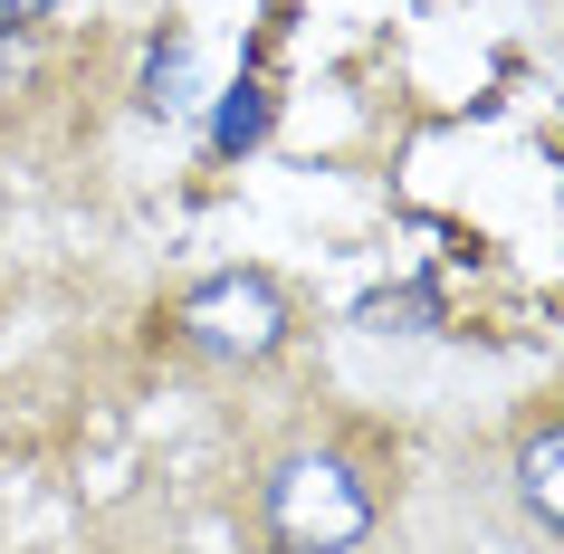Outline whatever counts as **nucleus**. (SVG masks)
<instances>
[{
    "label": "nucleus",
    "instance_id": "nucleus-3",
    "mask_svg": "<svg viewBox=\"0 0 564 554\" xmlns=\"http://www.w3.org/2000/svg\"><path fill=\"white\" fill-rule=\"evenodd\" d=\"M517 497H527L535 517L564 535V421H545V431H527V449H517Z\"/></svg>",
    "mask_w": 564,
    "mask_h": 554
},
{
    "label": "nucleus",
    "instance_id": "nucleus-7",
    "mask_svg": "<svg viewBox=\"0 0 564 554\" xmlns=\"http://www.w3.org/2000/svg\"><path fill=\"white\" fill-rule=\"evenodd\" d=\"M39 10H58V0H0V30H20V20H39Z\"/></svg>",
    "mask_w": 564,
    "mask_h": 554
},
{
    "label": "nucleus",
    "instance_id": "nucleus-5",
    "mask_svg": "<svg viewBox=\"0 0 564 554\" xmlns=\"http://www.w3.org/2000/svg\"><path fill=\"white\" fill-rule=\"evenodd\" d=\"M259 116H268V96L259 87H230V106H220V153H249V144H259Z\"/></svg>",
    "mask_w": 564,
    "mask_h": 554
},
{
    "label": "nucleus",
    "instance_id": "nucleus-6",
    "mask_svg": "<svg viewBox=\"0 0 564 554\" xmlns=\"http://www.w3.org/2000/svg\"><path fill=\"white\" fill-rule=\"evenodd\" d=\"M402 316L431 325V296H373V306H364V325H383V335H402Z\"/></svg>",
    "mask_w": 564,
    "mask_h": 554
},
{
    "label": "nucleus",
    "instance_id": "nucleus-1",
    "mask_svg": "<svg viewBox=\"0 0 564 554\" xmlns=\"http://www.w3.org/2000/svg\"><path fill=\"white\" fill-rule=\"evenodd\" d=\"M259 525L278 554H355L373 535V478L345 449H288L259 478Z\"/></svg>",
    "mask_w": 564,
    "mask_h": 554
},
{
    "label": "nucleus",
    "instance_id": "nucleus-2",
    "mask_svg": "<svg viewBox=\"0 0 564 554\" xmlns=\"http://www.w3.org/2000/svg\"><path fill=\"white\" fill-rule=\"evenodd\" d=\"M182 345L202 354V363H268V354L288 345V296H278V278H259V268L202 278V287L182 296Z\"/></svg>",
    "mask_w": 564,
    "mask_h": 554
},
{
    "label": "nucleus",
    "instance_id": "nucleus-4",
    "mask_svg": "<svg viewBox=\"0 0 564 554\" xmlns=\"http://www.w3.org/2000/svg\"><path fill=\"white\" fill-rule=\"evenodd\" d=\"M144 96H153V116H192V106H202V96H192V48H182V39H163V48H153Z\"/></svg>",
    "mask_w": 564,
    "mask_h": 554
}]
</instances>
